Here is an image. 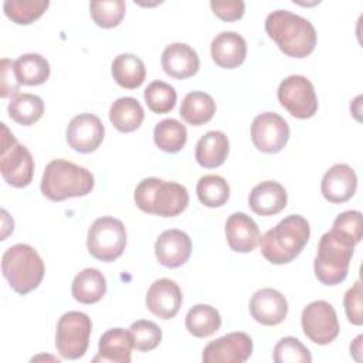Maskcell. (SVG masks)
Instances as JSON below:
<instances>
[{
	"mask_svg": "<svg viewBox=\"0 0 363 363\" xmlns=\"http://www.w3.org/2000/svg\"><path fill=\"white\" fill-rule=\"evenodd\" d=\"M265 31L288 57L305 58L316 45V30L312 23L289 10L269 13L265 18Z\"/></svg>",
	"mask_w": 363,
	"mask_h": 363,
	"instance_id": "1",
	"label": "cell"
},
{
	"mask_svg": "<svg viewBox=\"0 0 363 363\" xmlns=\"http://www.w3.org/2000/svg\"><path fill=\"white\" fill-rule=\"evenodd\" d=\"M309 235L308 220L299 214H291L259 238L261 252L271 264H288L302 252Z\"/></svg>",
	"mask_w": 363,
	"mask_h": 363,
	"instance_id": "2",
	"label": "cell"
},
{
	"mask_svg": "<svg viewBox=\"0 0 363 363\" xmlns=\"http://www.w3.org/2000/svg\"><path fill=\"white\" fill-rule=\"evenodd\" d=\"M94 184V174L88 169L64 159H54L44 169L40 189L48 200L62 201L86 196Z\"/></svg>",
	"mask_w": 363,
	"mask_h": 363,
	"instance_id": "3",
	"label": "cell"
},
{
	"mask_svg": "<svg viewBox=\"0 0 363 363\" xmlns=\"http://www.w3.org/2000/svg\"><path fill=\"white\" fill-rule=\"evenodd\" d=\"M133 199L136 206L147 214L174 217L186 210L189 191L180 183L146 177L136 186Z\"/></svg>",
	"mask_w": 363,
	"mask_h": 363,
	"instance_id": "4",
	"label": "cell"
},
{
	"mask_svg": "<svg viewBox=\"0 0 363 363\" xmlns=\"http://www.w3.org/2000/svg\"><path fill=\"white\" fill-rule=\"evenodd\" d=\"M1 271L11 289L26 295L41 284L45 267L40 254L31 245L16 244L4 251Z\"/></svg>",
	"mask_w": 363,
	"mask_h": 363,
	"instance_id": "5",
	"label": "cell"
},
{
	"mask_svg": "<svg viewBox=\"0 0 363 363\" xmlns=\"http://www.w3.org/2000/svg\"><path fill=\"white\" fill-rule=\"evenodd\" d=\"M354 245L333 230L325 233L318 244L313 271L323 285H337L347 277Z\"/></svg>",
	"mask_w": 363,
	"mask_h": 363,
	"instance_id": "6",
	"label": "cell"
},
{
	"mask_svg": "<svg viewBox=\"0 0 363 363\" xmlns=\"http://www.w3.org/2000/svg\"><path fill=\"white\" fill-rule=\"evenodd\" d=\"M0 172L3 179L13 187H26L34 174V159L30 150L21 145L6 123H1Z\"/></svg>",
	"mask_w": 363,
	"mask_h": 363,
	"instance_id": "7",
	"label": "cell"
},
{
	"mask_svg": "<svg viewBox=\"0 0 363 363\" xmlns=\"http://www.w3.org/2000/svg\"><path fill=\"white\" fill-rule=\"evenodd\" d=\"M126 245V230L121 220L115 217H99L88 230L86 247L89 254L104 262L119 258Z\"/></svg>",
	"mask_w": 363,
	"mask_h": 363,
	"instance_id": "8",
	"label": "cell"
},
{
	"mask_svg": "<svg viewBox=\"0 0 363 363\" xmlns=\"http://www.w3.org/2000/svg\"><path fill=\"white\" fill-rule=\"evenodd\" d=\"M91 330L92 322L86 313L78 311L64 313L57 323L55 332V346L58 353L69 360L82 357L89 345Z\"/></svg>",
	"mask_w": 363,
	"mask_h": 363,
	"instance_id": "9",
	"label": "cell"
},
{
	"mask_svg": "<svg viewBox=\"0 0 363 363\" xmlns=\"http://www.w3.org/2000/svg\"><path fill=\"white\" fill-rule=\"evenodd\" d=\"M279 104L298 119L312 118L318 111V96L313 84L303 75H289L278 86Z\"/></svg>",
	"mask_w": 363,
	"mask_h": 363,
	"instance_id": "10",
	"label": "cell"
},
{
	"mask_svg": "<svg viewBox=\"0 0 363 363\" xmlns=\"http://www.w3.org/2000/svg\"><path fill=\"white\" fill-rule=\"evenodd\" d=\"M305 336L316 345H329L339 335V322L335 308L326 301H313L301 315Z\"/></svg>",
	"mask_w": 363,
	"mask_h": 363,
	"instance_id": "11",
	"label": "cell"
},
{
	"mask_svg": "<svg viewBox=\"0 0 363 363\" xmlns=\"http://www.w3.org/2000/svg\"><path fill=\"white\" fill-rule=\"evenodd\" d=\"M251 139L259 152L278 153L288 143L289 125L275 112L259 113L252 121Z\"/></svg>",
	"mask_w": 363,
	"mask_h": 363,
	"instance_id": "12",
	"label": "cell"
},
{
	"mask_svg": "<svg viewBox=\"0 0 363 363\" xmlns=\"http://www.w3.org/2000/svg\"><path fill=\"white\" fill-rule=\"evenodd\" d=\"M252 354V340L245 332H231L210 342L201 354L204 363H244Z\"/></svg>",
	"mask_w": 363,
	"mask_h": 363,
	"instance_id": "13",
	"label": "cell"
},
{
	"mask_svg": "<svg viewBox=\"0 0 363 363\" xmlns=\"http://www.w3.org/2000/svg\"><path fill=\"white\" fill-rule=\"evenodd\" d=\"M105 136L102 121L94 113L74 116L65 129V139L69 147L79 153H91L99 147Z\"/></svg>",
	"mask_w": 363,
	"mask_h": 363,
	"instance_id": "14",
	"label": "cell"
},
{
	"mask_svg": "<svg viewBox=\"0 0 363 363\" xmlns=\"http://www.w3.org/2000/svg\"><path fill=\"white\" fill-rule=\"evenodd\" d=\"M183 302V295L179 285L169 279H156L147 289L146 306L147 309L160 319H172L177 315Z\"/></svg>",
	"mask_w": 363,
	"mask_h": 363,
	"instance_id": "15",
	"label": "cell"
},
{
	"mask_svg": "<svg viewBox=\"0 0 363 363\" xmlns=\"http://www.w3.org/2000/svg\"><path fill=\"white\" fill-rule=\"evenodd\" d=\"M357 189V176L346 163H336L329 167L320 182L323 197L333 204H340L353 197Z\"/></svg>",
	"mask_w": 363,
	"mask_h": 363,
	"instance_id": "16",
	"label": "cell"
},
{
	"mask_svg": "<svg viewBox=\"0 0 363 363\" xmlns=\"http://www.w3.org/2000/svg\"><path fill=\"white\" fill-rule=\"evenodd\" d=\"M190 237L177 228L163 231L155 242V255L166 268H177L187 262L191 254Z\"/></svg>",
	"mask_w": 363,
	"mask_h": 363,
	"instance_id": "17",
	"label": "cell"
},
{
	"mask_svg": "<svg viewBox=\"0 0 363 363\" xmlns=\"http://www.w3.org/2000/svg\"><path fill=\"white\" fill-rule=\"evenodd\" d=\"M250 312L254 320L265 326L279 325L288 313L285 296L272 288H262L254 292L250 299Z\"/></svg>",
	"mask_w": 363,
	"mask_h": 363,
	"instance_id": "18",
	"label": "cell"
},
{
	"mask_svg": "<svg viewBox=\"0 0 363 363\" xmlns=\"http://www.w3.org/2000/svg\"><path fill=\"white\" fill-rule=\"evenodd\" d=\"M163 71L176 79L193 77L200 68V60L194 48L184 43H173L162 52Z\"/></svg>",
	"mask_w": 363,
	"mask_h": 363,
	"instance_id": "19",
	"label": "cell"
},
{
	"mask_svg": "<svg viewBox=\"0 0 363 363\" xmlns=\"http://www.w3.org/2000/svg\"><path fill=\"white\" fill-rule=\"evenodd\" d=\"M228 247L235 252H251L259 242L257 223L245 213H233L225 221Z\"/></svg>",
	"mask_w": 363,
	"mask_h": 363,
	"instance_id": "20",
	"label": "cell"
},
{
	"mask_svg": "<svg viewBox=\"0 0 363 363\" xmlns=\"http://www.w3.org/2000/svg\"><path fill=\"white\" fill-rule=\"evenodd\" d=\"M245 55L247 43L235 31H221L211 41V58L221 68H237L244 62Z\"/></svg>",
	"mask_w": 363,
	"mask_h": 363,
	"instance_id": "21",
	"label": "cell"
},
{
	"mask_svg": "<svg viewBox=\"0 0 363 363\" xmlns=\"http://www.w3.org/2000/svg\"><path fill=\"white\" fill-rule=\"evenodd\" d=\"M288 196L284 186L274 180H265L252 187L248 196L250 208L258 216H275L286 207Z\"/></svg>",
	"mask_w": 363,
	"mask_h": 363,
	"instance_id": "22",
	"label": "cell"
},
{
	"mask_svg": "<svg viewBox=\"0 0 363 363\" xmlns=\"http://www.w3.org/2000/svg\"><path fill=\"white\" fill-rule=\"evenodd\" d=\"M133 349V340L129 330L122 328H113L106 330L98 345V354L94 362H112V363H129Z\"/></svg>",
	"mask_w": 363,
	"mask_h": 363,
	"instance_id": "23",
	"label": "cell"
},
{
	"mask_svg": "<svg viewBox=\"0 0 363 363\" xmlns=\"http://www.w3.org/2000/svg\"><path fill=\"white\" fill-rule=\"evenodd\" d=\"M228 150V138L220 130H210L199 139L194 157L201 167L214 169L225 162Z\"/></svg>",
	"mask_w": 363,
	"mask_h": 363,
	"instance_id": "24",
	"label": "cell"
},
{
	"mask_svg": "<svg viewBox=\"0 0 363 363\" xmlns=\"http://www.w3.org/2000/svg\"><path fill=\"white\" fill-rule=\"evenodd\" d=\"M106 292V279L96 268H85L79 271L71 285V294L81 303H95L104 298Z\"/></svg>",
	"mask_w": 363,
	"mask_h": 363,
	"instance_id": "25",
	"label": "cell"
},
{
	"mask_svg": "<svg viewBox=\"0 0 363 363\" xmlns=\"http://www.w3.org/2000/svg\"><path fill=\"white\" fill-rule=\"evenodd\" d=\"M109 119L119 132L129 133L142 125L145 111L136 98L122 96L111 105Z\"/></svg>",
	"mask_w": 363,
	"mask_h": 363,
	"instance_id": "26",
	"label": "cell"
},
{
	"mask_svg": "<svg viewBox=\"0 0 363 363\" xmlns=\"http://www.w3.org/2000/svg\"><path fill=\"white\" fill-rule=\"evenodd\" d=\"M111 72L116 84L126 89L140 86L146 78V68L143 61L135 54H119L112 61Z\"/></svg>",
	"mask_w": 363,
	"mask_h": 363,
	"instance_id": "27",
	"label": "cell"
},
{
	"mask_svg": "<svg viewBox=\"0 0 363 363\" xmlns=\"http://www.w3.org/2000/svg\"><path fill=\"white\" fill-rule=\"evenodd\" d=\"M216 113V102L211 95L201 91L186 94L182 101L179 115L190 125L200 126L213 119Z\"/></svg>",
	"mask_w": 363,
	"mask_h": 363,
	"instance_id": "28",
	"label": "cell"
},
{
	"mask_svg": "<svg viewBox=\"0 0 363 363\" xmlns=\"http://www.w3.org/2000/svg\"><path fill=\"white\" fill-rule=\"evenodd\" d=\"M14 75L17 81L23 85H41L50 77V64L48 61L37 54L28 52L20 55L13 64Z\"/></svg>",
	"mask_w": 363,
	"mask_h": 363,
	"instance_id": "29",
	"label": "cell"
},
{
	"mask_svg": "<svg viewBox=\"0 0 363 363\" xmlns=\"http://www.w3.org/2000/svg\"><path fill=\"white\" fill-rule=\"evenodd\" d=\"M221 326L218 311L207 303H197L186 315V329L196 337H208Z\"/></svg>",
	"mask_w": 363,
	"mask_h": 363,
	"instance_id": "30",
	"label": "cell"
},
{
	"mask_svg": "<svg viewBox=\"0 0 363 363\" xmlns=\"http://www.w3.org/2000/svg\"><path fill=\"white\" fill-rule=\"evenodd\" d=\"M153 140L160 150L176 153L182 150L187 142V129L177 119L167 118L155 126Z\"/></svg>",
	"mask_w": 363,
	"mask_h": 363,
	"instance_id": "31",
	"label": "cell"
},
{
	"mask_svg": "<svg viewBox=\"0 0 363 363\" xmlns=\"http://www.w3.org/2000/svg\"><path fill=\"white\" fill-rule=\"evenodd\" d=\"M9 116L24 126L35 123L44 113V102L34 94H17L10 98Z\"/></svg>",
	"mask_w": 363,
	"mask_h": 363,
	"instance_id": "32",
	"label": "cell"
},
{
	"mask_svg": "<svg viewBox=\"0 0 363 363\" xmlns=\"http://www.w3.org/2000/svg\"><path fill=\"white\" fill-rule=\"evenodd\" d=\"M196 193L206 207H221L230 197V186L218 174H206L197 182Z\"/></svg>",
	"mask_w": 363,
	"mask_h": 363,
	"instance_id": "33",
	"label": "cell"
},
{
	"mask_svg": "<svg viewBox=\"0 0 363 363\" xmlns=\"http://www.w3.org/2000/svg\"><path fill=\"white\" fill-rule=\"evenodd\" d=\"M48 6V0H6L3 9L11 21L27 26L40 18Z\"/></svg>",
	"mask_w": 363,
	"mask_h": 363,
	"instance_id": "34",
	"label": "cell"
},
{
	"mask_svg": "<svg viewBox=\"0 0 363 363\" xmlns=\"http://www.w3.org/2000/svg\"><path fill=\"white\" fill-rule=\"evenodd\" d=\"M145 101L149 109L155 113H167L170 112L177 99L176 89L163 81H153L145 89Z\"/></svg>",
	"mask_w": 363,
	"mask_h": 363,
	"instance_id": "35",
	"label": "cell"
},
{
	"mask_svg": "<svg viewBox=\"0 0 363 363\" xmlns=\"http://www.w3.org/2000/svg\"><path fill=\"white\" fill-rule=\"evenodd\" d=\"M126 4L123 0L91 1L89 13L94 23L102 28L116 27L125 16Z\"/></svg>",
	"mask_w": 363,
	"mask_h": 363,
	"instance_id": "36",
	"label": "cell"
},
{
	"mask_svg": "<svg viewBox=\"0 0 363 363\" xmlns=\"http://www.w3.org/2000/svg\"><path fill=\"white\" fill-rule=\"evenodd\" d=\"M129 333L133 347L139 352H150L156 349L162 340V329L152 320L140 319L130 325Z\"/></svg>",
	"mask_w": 363,
	"mask_h": 363,
	"instance_id": "37",
	"label": "cell"
},
{
	"mask_svg": "<svg viewBox=\"0 0 363 363\" xmlns=\"http://www.w3.org/2000/svg\"><path fill=\"white\" fill-rule=\"evenodd\" d=\"M275 363H311L309 349L296 337L285 336L274 347Z\"/></svg>",
	"mask_w": 363,
	"mask_h": 363,
	"instance_id": "38",
	"label": "cell"
},
{
	"mask_svg": "<svg viewBox=\"0 0 363 363\" xmlns=\"http://www.w3.org/2000/svg\"><path fill=\"white\" fill-rule=\"evenodd\" d=\"M332 230L340 237L350 241L353 245L360 242L363 235L362 213L359 210H347L340 213L332 225Z\"/></svg>",
	"mask_w": 363,
	"mask_h": 363,
	"instance_id": "39",
	"label": "cell"
},
{
	"mask_svg": "<svg viewBox=\"0 0 363 363\" xmlns=\"http://www.w3.org/2000/svg\"><path fill=\"white\" fill-rule=\"evenodd\" d=\"M362 296H363L362 282H360V279H357L354 282V285L350 289H347V292L345 294V299H343L345 312H346V316H347L349 322L353 323V325H357V326L363 323Z\"/></svg>",
	"mask_w": 363,
	"mask_h": 363,
	"instance_id": "40",
	"label": "cell"
},
{
	"mask_svg": "<svg viewBox=\"0 0 363 363\" xmlns=\"http://www.w3.org/2000/svg\"><path fill=\"white\" fill-rule=\"evenodd\" d=\"M210 7L213 13L224 21H235L241 18L245 10L242 0H211Z\"/></svg>",
	"mask_w": 363,
	"mask_h": 363,
	"instance_id": "41",
	"label": "cell"
},
{
	"mask_svg": "<svg viewBox=\"0 0 363 363\" xmlns=\"http://www.w3.org/2000/svg\"><path fill=\"white\" fill-rule=\"evenodd\" d=\"M14 61L9 58H3L0 62V95L1 98L14 96L18 94L20 82L17 81L13 69Z\"/></svg>",
	"mask_w": 363,
	"mask_h": 363,
	"instance_id": "42",
	"label": "cell"
}]
</instances>
